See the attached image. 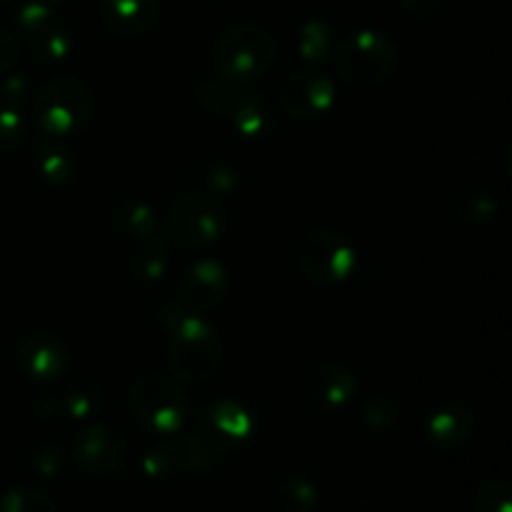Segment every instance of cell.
Returning <instances> with one entry per match:
<instances>
[{
	"mask_svg": "<svg viewBox=\"0 0 512 512\" xmlns=\"http://www.w3.org/2000/svg\"><path fill=\"white\" fill-rule=\"evenodd\" d=\"M275 38L260 23H238L215 38L213 68L225 83L250 85L275 65Z\"/></svg>",
	"mask_w": 512,
	"mask_h": 512,
	"instance_id": "6da1fadb",
	"label": "cell"
},
{
	"mask_svg": "<svg viewBox=\"0 0 512 512\" xmlns=\"http://www.w3.org/2000/svg\"><path fill=\"white\" fill-rule=\"evenodd\" d=\"M223 360V343L203 315L180 313L170 323L168 363L183 383L200 385L210 380Z\"/></svg>",
	"mask_w": 512,
	"mask_h": 512,
	"instance_id": "7a4b0ae2",
	"label": "cell"
},
{
	"mask_svg": "<svg viewBox=\"0 0 512 512\" xmlns=\"http://www.w3.org/2000/svg\"><path fill=\"white\" fill-rule=\"evenodd\" d=\"M93 108V93L73 75H58L33 95L35 120L48 138L78 135L93 118Z\"/></svg>",
	"mask_w": 512,
	"mask_h": 512,
	"instance_id": "3957f363",
	"label": "cell"
},
{
	"mask_svg": "<svg viewBox=\"0 0 512 512\" xmlns=\"http://www.w3.org/2000/svg\"><path fill=\"white\" fill-rule=\"evenodd\" d=\"M335 73L350 88L383 85L398 65V45L378 30L348 35L333 53Z\"/></svg>",
	"mask_w": 512,
	"mask_h": 512,
	"instance_id": "277c9868",
	"label": "cell"
},
{
	"mask_svg": "<svg viewBox=\"0 0 512 512\" xmlns=\"http://www.w3.org/2000/svg\"><path fill=\"white\" fill-rule=\"evenodd\" d=\"M358 255L350 240L333 228H313L298 245V268L320 288L345 283L355 273Z\"/></svg>",
	"mask_w": 512,
	"mask_h": 512,
	"instance_id": "5b68a950",
	"label": "cell"
},
{
	"mask_svg": "<svg viewBox=\"0 0 512 512\" xmlns=\"http://www.w3.org/2000/svg\"><path fill=\"white\" fill-rule=\"evenodd\" d=\"M130 410L150 433L173 435L183 428L188 415L185 393L170 378L158 373L140 375L130 388Z\"/></svg>",
	"mask_w": 512,
	"mask_h": 512,
	"instance_id": "8992f818",
	"label": "cell"
},
{
	"mask_svg": "<svg viewBox=\"0 0 512 512\" xmlns=\"http://www.w3.org/2000/svg\"><path fill=\"white\" fill-rule=\"evenodd\" d=\"M228 225V213L210 193H185L170 205L168 235L180 248L215 243Z\"/></svg>",
	"mask_w": 512,
	"mask_h": 512,
	"instance_id": "52a82bcc",
	"label": "cell"
},
{
	"mask_svg": "<svg viewBox=\"0 0 512 512\" xmlns=\"http://www.w3.org/2000/svg\"><path fill=\"white\" fill-rule=\"evenodd\" d=\"M198 100L208 113L225 115L245 138H263L275 128L268 103L258 93H235L225 85L205 83L198 90Z\"/></svg>",
	"mask_w": 512,
	"mask_h": 512,
	"instance_id": "ba28073f",
	"label": "cell"
},
{
	"mask_svg": "<svg viewBox=\"0 0 512 512\" xmlns=\"http://www.w3.org/2000/svg\"><path fill=\"white\" fill-rule=\"evenodd\" d=\"M280 108L293 120H315L335 103V85L320 70H298L280 85Z\"/></svg>",
	"mask_w": 512,
	"mask_h": 512,
	"instance_id": "9c48e42d",
	"label": "cell"
},
{
	"mask_svg": "<svg viewBox=\"0 0 512 512\" xmlns=\"http://www.w3.org/2000/svg\"><path fill=\"white\" fill-rule=\"evenodd\" d=\"M358 393V380L345 365L320 363L300 380V398L310 410L335 413L345 408Z\"/></svg>",
	"mask_w": 512,
	"mask_h": 512,
	"instance_id": "30bf717a",
	"label": "cell"
},
{
	"mask_svg": "<svg viewBox=\"0 0 512 512\" xmlns=\"http://www.w3.org/2000/svg\"><path fill=\"white\" fill-rule=\"evenodd\" d=\"M73 458L85 473L113 475L125 463V438L110 425H88L73 440Z\"/></svg>",
	"mask_w": 512,
	"mask_h": 512,
	"instance_id": "8fae6325",
	"label": "cell"
},
{
	"mask_svg": "<svg viewBox=\"0 0 512 512\" xmlns=\"http://www.w3.org/2000/svg\"><path fill=\"white\" fill-rule=\"evenodd\" d=\"M15 363L28 378L48 383L60 378L70 368V353L63 340L45 330L28 333L15 348Z\"/></svg>",
	"mask_w": 512,
	"mask_h": 512,
	"instance_id": "7c38bea8",
	"label": "cell"
},
{
	"mask_svg": "<svg viewBox=\"0 0 512 512\" xmlns=\"http://www.w3.org/2000/svg\"><path fill=\"white\" fill-rule=\"evenodd\" d=\"M228 293V273L215 260H200L185 270L180 280V295L188 303L190 313H210L218 308Z\"/></svg>",
	"mask_w": 512,
	"mask_h": 512,
	"instance_id": "4fadbf2b",
	"label": "cell"
},
{
	"mask_svg": "<svg viewBox=\"0 0 512 512\" xmlns=\"http://www.w3.org/2000/svg\"><path fill=\"white\" fill-rule=\"evenodd\" d=\"M160 15V0H103L100 20L105 30L118 38H140L148 33Z\"/></svg>",
	"mask_w": 512,
	"mask_h": 512,
	"instance_id": "5bb4252c",
	"label": "cell"
},
{
	"mask_svg": "<svg viewBox=\"0 0 512 512\" xmlns=\"http://www.w3.org/2000/svg\"><path fill=\"white\" fill-rule=\"evenodd\" d=\"M473 428V413L460 403L440 405L425 420V433L440 448H458V445L468 443V438L473 435Z\"/></svg>",
	"mask_w": 512,
	"mask_h": 512,
	"instance_id": "9a60e30c",
	"label": "cell"
},
{
	"mask_svg": "<svg viewBox=\"0 0 512 512\" xmlns=\"http://www.w3.org/2000/svg\"><path fill=\"white\" fill-rule=\"evenodd\" d=\"M253 428H255L253 415H250L243 405L230 403V400L210 408L208 415H205V425H203V430H208V433L213 435L218 443H223L225 448L233 443H243V440H248L250 435H253Z\"/></svg>",
	"mask_w": 512,
	"mask_h": 512,
	"instance_id": "2e32d148",
	"label": "cell"
},
{
	"mask_svg": "<svg viewBox=\"0 0 512 512\" xmlns=\"http://www.w3.org/2000/svg\"><path fill=\"white\" fill-rule=\"evenodd\" d=\"M175 453H178V463L185 470L198 475H210L223 465L228 448L223 443H218L208 430H200V433L185 438Z\"/></svg>",
	"mask_w": 512,
	"mask_h": 512,
	"instance_id": "e0dca14e",
	"label": "cell"
},
{
	"mask_svg": "<svg viewBox=\"0 0 512 512\" xmlns=\"http://www.w3.org/2000/svg\"><path fill=\"white\" fill-rule=\"evenodd\" d=\"M110 220H113V225L120 233L135 240L155 238V233H158L155 208H150L145 200L138 198H125L115 203V208L110 210Z\"/></svg>",
	"mask_w": 512,
	"mask_h": 512,
	"instance_id": "ac0fdd59",
	"label": "cell"
},
{
	"mask_svg": "<svg viewBox=\"0 0 512 512\" xmlns=\"http://www.w3.org/2000/svg\"><path fill=\"white\" fill-rule=\"evenodd\" d=\"M33 165L48 183H70L75 178V155L58 143V138L45 135L33 150Z\"/></svg>",
	"mask_w": 512,
	"mask_h": 512,
	"instance_id": "d6986e66",
	"label": "cell"
},
{
	"mask_svg": "<svg viewBox=\"0 0 512 512\" xmlns=\"http://www.w3.org/2000/svg\"><path fill=\"white\" fill-rule=\"evenodd\" d=\"M30 50L35 53V58L43 60V63H58L65 60L73 53V35L70 30H65L58 20H50L48 25L38 28L35 33L25 35Z\"/></svg>",
	"mask_w": 512,
	"mask_h": 512,
	"instance_id": "ffe728a7",
	"label": "cell"
},
{
	"mask_svg": "<svg viewBox=\"0 0 512 512\" xmlns=\"http://www.w3.org/2000/svg\"><path fill=\"white\" fill-rule=\"evenodd\" d=\"M105 403L103 388L93 380H78V383L68 385V388L60 393V410H63L68 418L85 420L93 418L95 413H100Z\"/></svg>",
	"mask_w": 512,
	"mask_h": 512,
	"instance_id": "44dd1931",
	"label": "cell"
},
{
	"mask_svg": "<svg viewBox=\"0 0 512 512\" xmlns=\"http://www.w3.org/2000/svg\"><path fill=\"white\" fill-rule=\"evenodd\" d=\"M315 508H318V490L310 480L300 475L280 480L273 493L275 512H315Z\"/></svg>",
	"mask_w": 512,
	"mask_h": 512,
	"instance_id": "7402d4cb",
	"label": "cell"
},
{
	"mask_svg": "<svg viewBox=\"0 0 512 512\" xmlns=\"http://www.w3.org/2000/svg\"><path fill=\"white\" fill-rule=\"evenodd\" d=\"M130 270L135 273V278L148 280H163L170 270V253L158 238L140 240L138 248L133 250V258H130Z\"/></svg>",
	"mask_w": 512,
	"mask_h": 512,
	"instance_id": "603a6c76",
	"label": "cell"
},
{
	"mask_svg": "<svg viewBox=\"0 0 512 512\" xmlns=\"http://www.w3.org/2000/svg\"><path fill=\"white\" fill-rule=\"evenodd\" d=\"M498 213L493 193L483 185H468L453 200V215L463 223H488Z\"/></svg>",
	"mask_w": 512,
	"mask_h": 512,
	"instance_id": "cb8c5ba5",
	"label": "cell"
},
{
	"mask_svg": "<svg viewBox=\"0 0 512 512\" xmlns=\"http://www.w3.org/2000/svg\"><path fill=\"white\" fill-rule=\"evenodd\" d=\"M298 48L305 60H325L335 53V30L323 20H308L298 33Z\"/></svg>",
	"mask_w": 512,
	"mask_h": 512,
	"instance_id": "d4e9b609",
	"label": "cell"
},
{
	"mask_svg": "<svg viewBox=\"0 0 512 512\" xmlns=\"http://www.w3.org/2000/svg\"><path fill=\"white\" fill-rule=\"evenodd\" d=\"M0 512H55V503L35 488H13L0 498Z\"/></svg>",
	"mask_w": 512,
	"mask_h": 512,
	"instance_id": "484cf974",
	"label": "cell"
},
{
	"mask_svg": "<svg viewBox=\"0 0 512 512\" xmlns=\"http://www.w3.org/2000/svg\"><path fill=\"white\" fill-rule=\"evenodd\" d=\"M473 512H512L508 485L503 480H488L480 485L473 500Z\"/></svg>",
	"mask_w": 512,
	"mask_h": 512,
	"instance_id": "4316f807",
	"label": "cell"
},
{
	"mask_svg": "<svg viewBox=\"0 0 512 512\" xmlns=\"http://www.w3.org/2000/svg\"><path fill=\"white\" fill-rule=\"evenodd\" d=\"M28 138V123L15 108H0V155L18 150Z\"/></svg>",
	"mask_w": 512,
	"mask_h": 512,
	"instance_id": "83f0119b",
	"label": "cell"
},
{
	"mask_svg": "<svg viewBox=\"0 0 512 512\" xmlns=\"http://www.w3.org/2000/svg\"><path fill=\"white\" fill-rule=\"evenodd\" d=\"M360 415H363L365 425H368L370 430H390L398 423V408H395L388 398H383V395L370 398L368 403L363 405V410H360Z\"/></svg>",
	"mask_w": 512,
	"mask_h": 512,
	"instance_id": "f1b7e54d",
	"label": "cell"
},
{
	"mask_svg": "<svg viewBox=\"0 0 512 512\" xmlns=\"http://www.w3.org/2000/svg\"><path fill=\"white\" fill-rule=\"evenodd\" d=\"M63 450L55 443H38L30 450V468L40 478H55L63 470Z\"/></svg>",
	"mask_w": 512,
	"mask_h": 512,
	"instance_id": "f546056e",
	"label": "cell"
},
{
	"mask_svg": "<svg viewBox=\"0 0 512 512\" xmlns=\"http://www.w3.org/2000/svg\"><path fill=\"white\" fill-rule=\"evenodd\" d=\"M178 465V453L170 448H153L143 455V473L148 478H168Z\"/></svg>",
	"mask_w": 512,
	"mask_h": 512,
	"instance_id": "4dcf8cb0",
	"label": "cell"
},
{
	"mask_svg": "<svg viewBox=\"0 0 512 512\" xmlns=\"http://www.w3.org/2000/svg\"><path fill=\"white\" fill-rule=\"evenodd\" d=\"M50 20H55V13L48 3H43V0H28V3L18 10V28L23 30V35L35 33L38 28L48 25Z\"/></svg>",
	"mask_w": 512,
	"mask_h": 512,
	"instance_id": "1f68e13d",
	"label": "cell"
},
{
	"mask_svg": "<svg viewBox=\"0 0 512 512\" xmlns=\"http://www.w3.org/2000/svg\"><path fill=\"white\" fill-rule=\"evenodd\" d=\"M15 60H18V40L0 28V75L8 73Z\"/></svg>",
	"mask_w": 512,
	"mask_h": 512,
	"instance_id": "d6a6232c",
	"label": "cell"
},
{
	"mask_svg": "<svg viewBox=\"0 0 512 512\" xmlns=\"http://www.w3.org/2000/svg\"><path fill=\"white\" fill-rule=\"evenodd\" d=\"M445 0H400L403 10L413 18H433L440 13Z\"/></svg>",
	"mask_w": 512,
	"mask_h": 512,
	"instance_id": "836d02e7",
	"label": "cell"
},
{
	"mask_svg": "<svg viewBox=\"0 0 512 512\" xmlns=\"http://www.w3.org/2000/svg\"><path fill=\"white\" fill-rule=\"evenodd\" d=\"M3 93H5L3 98L5 103H8V108L23 103L25 95H28V80H25L23 75H13V78H8V83H5Z\"/></svg>",
	"mask_w": 512,
	"mask_h": 512,
	"instance_id": "e575fe53",
	"label": "cell"
},
{
	"mask_svg": "<svg viewBox=\"0 0 512 512\" xmlns=\"http://www.w3.org/2000/svg\"><path fill=\"white\" fill-rule=\"evenodd\" d=\"M43 3H48V5H55V3H65V0H43Z\"/></svg>",
	"mask_w": 512,
	"mask_h": 512,
	"instance_id": "d590c367",
	"label": "cell"
}]
</instances>
